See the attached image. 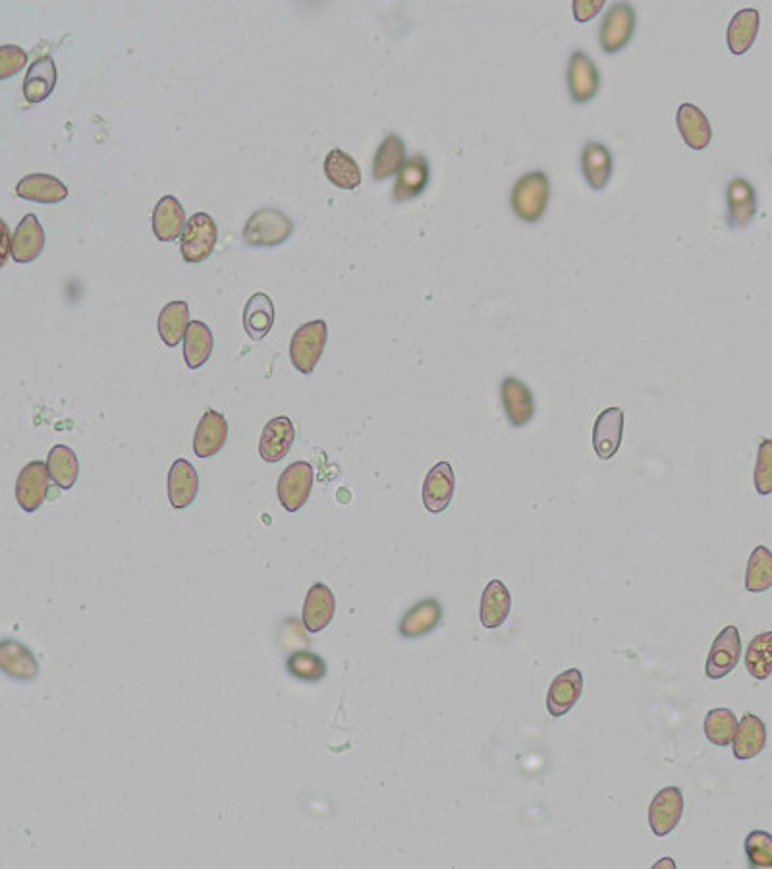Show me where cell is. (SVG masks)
<instances>
[{
  "mask_svg": "<svg viewBox=\"0 0 772 869\" xmlns=\"http://www.w3.org/2000/svg\"><path fill=\"white\" fill-rule=\"evenodd\" d=\"M551 199V182L543 170L525 172L512 188L510 205L514 215L524 223H537L545 215Z\"/></svg>",
  "mask_w": 772,
  "mask_h": 869,
  "instance_id": "cell-1",
  "label": "cell"
},
{
  "mask_svg": "<svg viewBox=\"0 0 772 869\" xmlns=\"http://www.w3.org/2000/svg\"><path fill=\"white\" fill-rule=\"evenodd\" d=\"M294 234L292 219L273 207L255 211L244 226V242L251 248H276Z\"/></svg>",
  "mask_w": 772,
  "mask_h": 869,
  "instance_id": "cell-2",
  "label": "cell"
},
{
  "mask_svg": "<svg viewBox=\"0 0 772 869\" xmlns=\"http://www.w3.org/2000/svg\"><path fill=\"white\" fill-rule=\"evenodd\" d=\"M219 242V226L207 213H195L180 236V252L186 263L199 265L207 261Z\"/></svg>",
  "mask_w": 772,
  "mask_h": 869,
  "instance_id": "cell-3",
  "label": "cell"
},
{
  "mask_svg": "<svg viewBox=\"0 0 772 869\" xmlns=\"http://www.w3.org/2000/svg\"><path fill=\"white\" fill-rule=\"evenodd\" d=\"M329 338V327L325 321H309L302 325L290 342V360L292 365L302 373L311 375L319 364Z\"/></svg>",
  "mask_w": 772,
  "mask_h": 869,
  "instance_id": "cell-4",
  "label": "cell"
},
{
  "mask_svg": "<svg viewBox=\"0 0 772 869\" xmlns=\"http://www.w3.org/2000/svg\"><path fill=\"white\" fill-rule=\"evenodd\" d=\"M315 481V472L309 462H294L290 464L280 477L276 485V495L282 508L290 514L300 512L311 495Z\"/></svg>",
  "mask_w": 772,
  "mask_h": 869,
  "instance_id": "cell-5",
  "label": "cell"
},
{
  "mask_svg": "<svg viewBox=\"0 0 772 869\" xmlns=\"http://www.w3.org/2000/svg\"><path fill=\"white\" fill-rule=\"evenodd\" d=\"M635 10L628 2H616L607 10V16L601 22V47L603 51L612 55L622 51L634 37Z\"/></svg>",
  "mask_w": 772,
  "mask_h": 869,
  "instance_id": "cell-6",
  "label": "cell"
},
{
  "mask_svg": "<svg viewBox=\"0 0 772 869\" xmlns=\"http://www.w3.org/2000/svg\"><path fill=\"white\" fill-rule=\"evenodd\" d=\"M49 466L41 460H33L24 466L16 481V501L28 514L37 512L49 493Z\"/></svg>",
  "mask_w": 772,
  "mask_h": 869,
  "instance_id": "cell-7",
  "label": "cell"
},
{
  "mask_svg": "<svg viewBox=\"0 0 772 869\" xmlns=\"http://www.w3.org/2000/svg\"><path fill=\"white\" fill-rule=\"evenodd\" d=\"M742 657V638L736 626H726L711 645L705 673L711 680H720L732 673Z\"/></svg>",
  "mask_w": 772,
  "mask_h": 869,
  "instance_id": "cell-8",
  "label": "cell"
},
{
  "mask_svg": "<svg viewBox=\"0 0 772 869\" xmlns=\"http://www.w3.org/2000/svg\"><path fill=\"white\" fill-rule=\"evenodd\" d=\"M684 794L678 786H666L659 790L649 806V825L655 837H668L682 821Z\"/></svg>",
  "mask_w": 772,
  "mask_h": 869,
  "instance_id": "cell-9",
  "label": "cell"
},
{
  "mask_svg": "<svg viewBox=\"0 0 772 869\" xmlns=\"http://www.w3.org/2000/svg\"><path fill=\"white\" fill-rule=\"evenodd\" d=\"M568 89L574 103L583 105L597 97L601 87V74L595 62L583 51H574L568 62Z\"/></svg>",
  "mask_w": 772,
  "mask_h": 869,
  "instance_id": "cell-10",
  "label": "cell"
},
{
  "mask_svg": "<svg viewBox=\"0 0 772 869\" xmlns=\"http://www.w3.org/2000/svg\"><path fill=\"white\" fill-rule=\"evenodd\" d=\"M500 400L512 427H524L535 416V398L524 381L506 377L500 385Z\"/></svg>",
  "mask_w": 772,
  "mask_h": 869,
  "instance_id": "cell-11",
  "label": "cell"
},
{
  "mask_svg": "<svg viewBox=\"0 0 772 869\" xmlns=\"http://www.w3.org/2000/svg\"><path fill=\"white\" fill-rule=\"evenodd\" d=\"M456 477L448 462L435 464L423 481V505L431 514L444 512L454 497Z\"/></svg>",
  "mask_w": 772,
  "mask_h": 869,
  "instance_id": "cell-12",
  "label": "cell"
},
{
  "mask_svg": "<svg viewBox=\"0 0 772 869\" xmlns=\"http://www.w3.org/2000/svg\"><path fill=\"white\" fill-rule=\"evenodd\" d=\"M294 439L296 427L292 420L286 416H276L263 427L259 439V456L269 464H276L288 456Z\"/></svg>",
  "mask_w": 772,
  "mask_h": 869,
  "instance_id": "cell-13",
  "label": "cell"
},
{
  "mask_svg": "<svg viewBox=\"0 0 772 869\" xmlns=\"http://www.w3.org/2000/svg\"><path fill=\"white\" fill-rule=\"evenodd\" d=\"M431 180V165L425 155L415 153L412 155L400 172L396 174L392 197L396 203H404L415 197L421 196Z\"/></svg>",
  "mask_w": 772,
  "mask_h": 869,
  "instance_id": "cell-14",
  "label": "cell"
},
{
  "mask_svg": "<svg viewBox=\"0 0 772 869\" xmlns=\"http://www.w3.org/2000/svg\"><path fill=\"white\" fill-rule=\"evenodd\" d=\"M624 435V412L618 406L607 408L599 414L593 427V449L601 460L616 456Z\"/></svg>",
  "mask_w": 772,
  "mask_h": 869,
  "instance_id": "cell-15",
  "label": "cell"
},
{
  "mask_svg": "<svg viewBox=\"0 0 772 869\" xmlns=\"http://www.w3.org/2000/svg\"><path fill=\"white\" fill-rule=\"evenodd\" d=\"M228 441V421L221 412L207 410L197 423L193 437V452L197 458L217 456Z\"/></svg>",
  "mask_w": 772,
  "mask_h": 869,
  "instance_id": "cell-16",
  "label": "cell"
},
{
  "mask_svg": "<svg viewBox=\"0 0 772 869\" xmlns=\"http://www.w3.org/2000/svg\"><path fill=\"white\" fill-rule=\"evenodd\" d=\"M199 493V476L192 464L184 458L174 460L168 472V501L172 508L184 510L193 505Z\"/></svg>",
  "mask_w": 772,
  "mask_h": 869,
  "instance_id": "cell-17",
  "label": "cell"
},
{
  "mask_svg": "<svg viewBox=\"0 0 772 869\" xmlns=\"http://www.w3.org/2000/svg\"><path fill=\"white\" fill-rule=\"evenodd\" d=\"M0 669L18 682H33L39 676V663L31 649L14 640L0 642Z\"/></svg>",
  "mask_w": 772,
  "mask_h": 869,
  "instance_id": "cell-18",
  "label": "cell"
},
{
  "mask_svg": "<svg viewBox=\"0 0 772 869\" xmlns=\"http://www.w3.org/2000/svg\"><path fill=\"white\" fill-rule=\"evenodd\" d=\"M583 692V676L579 669H568L552 680L547 694V709L554 719L570 713Z\"/></svg>",
  "mask_w": 772,
  "mask_h": 869,
  "instance_id": "cell-19",
  "label": "cell"
},
{
  "mask_svg": "<svg viewBox=\"0 0 772 869\" xmlns=\"http://www.w3.org/2000/svg\"><path fill=\"white\" fill-rule=\"evenodd\" d=\"M336 599L329 586L315 584L311 586L304 603V626L309 634L323 632L334 618Z\"/></svg>",
  "mask_w": 772,
  "mask_h": 869,
  "instance_id": "cell-20",
  "label": "cell"
},
{
  "mask_svg": "<svg viewBox=\"0 0 772 869\" xmlns=\"http://www.w3.org/2000/svg\"><path fill=\"white\" fill-rule=\"evenodd\" d=\"M45 250V230L35 215H26L12 234V259L20 265L35 261Z\"/></svg>",
  "mask_w": 772,
  "mask_h": 869,
  "instance_id": "cell-21",
  "label": "cell"
},
{
  "mask_svg": "<svg viewBox=\"0 0 772 869\" xmlns=\"http://www.w3.org/2000/svg\"><path fill=\"white\" fill-rule=\"evenodd\" d=\"M16 196L31 203L56 205L68 197V188L62 180L51 174H29L18 182Z\"/></svg>",
  "mask_w": 772,
  "mask_h": 869,
  "instance_id": "cell-22",
  "label": "cell"
},
{
  "mask_svg": "<svg viewBox=\"0 0 772 869\" xmlns=\"http://www.w3.org/2000/svg\"><path fill=\"white\" fill-rule=\"evenodd\" d=\"M442 620V607L437 599H423L402 617L398 632L402 638L415 640L431 634Z\"/></svg>",
  "mask_w": 772,
  "mask_h": 869,
  "instance_id": "cell-23",
  "label": "cell"
},
{
  "mask_svg": "<svg viewBox=\"0 0 772 869\" xmlns=\"http://www.w3.org/2000/svg\"><path fill=\"white\" fill-rule=\"evenodd\" d=\"M728 223L732 228H745L757 215V194L745 178H734L726 190Z\"/></svg>",
  "mask_w": 772,
  "mask_h": 869,
  "instance_id": "cell-24",
  "label": "cell"
},
{
  "mask_svg": "<svg viewBox=\"0 0 772 869\" xmlns=\"http://www.w3.org/2000/svg\"><path fill=\"white\" fill-rule=\"evenodd\" d=\"M581 172L595 192L605 190L612 176V153L607 145L589 141L581 151Z\"/></svg>",
  "mask_w": 772,
  "mask_h": 869,
  "instance_id": "cell-25",
  "label": "cell"
},
{
  "mask_svg": "<svg viewBox=\"0 0 772 869\" xmlns=\"http://www.w3.org/2000/svg\"><path fill=\"white\" fill-rule=\"evenodd\" d=\"M186 211L174 196L159 199L153 211V232L161 242H174L186 228Z\"/></svg>",
  "mask_w": 772,
  "mask_h": 869,
  "instance_id": "cell-26",
  "label": "cell"
},
{
  "mask_svg": "<svg viewBox=\"0 0 772 869\" xmlns=\"http://www.w3.org/2000/svg\"><path fill=\"white\" fill-rule=\"evenodd\" d=\"M676 124H678V130H680L684 141L695 151L707 149L713 140V128H711L709 118L699 107H695L691 103L680 105L678 114H676Z\"/></svg>",
  "mask_w": 772,
  "mask_h": 869,
  "instance_id": "cell-27",
  "label": "cell"
},
{
  "mask_svg": "<svg viewBox=\"0 0 772 869\" xmlns=\"http://www.w3.org/2000/svg\"><path fill=\"white\" fill-rule=\"evenodd\" d=\"M732 746H734V756L740 761H749L759 756L767 746L765 723L757 715L745 713L742 721L738 723V732Z\"/></svg>",
  "mask_w": 772,
  "mask_h": 869,
  "instance_id": "cell-28",
  "label": "cell"
},
{
  "mask_svg": "<svg viewBox=\"0 0 772 869\" xmlns=\"http://www.w3.org/2000/svg\"><path fill=\"white\" fill-rule=\"evenodd\" d=\"M56 74L55 60L51 55L37 58L31 66H29L26 80H24V95L28 103H43L45 99L51 97V93L55 91Z\"/></svg>",
  "mask_w": 772,
  "mask_h": 869,
  "instance_id": "cell-29",
  "label": "cell"
},
{
  "mask_svg": "<svg viewBox=\"0 0 772 869\" xmlns=\"http://www.w3.org/2000/svg\"><path fill=\"white\" fill-rule=\"evenodd\" d=\"M275 327V304L265 292H255L244 309V329L251 340H263Z\"/></svg>",
  "mask_w": 772,
  "mask_h": 869,
  "instance_id": "cell-30",
  "label": "cell"
},
{
  "mask_svg": "<svg viewBox=\"0 0 772 869\" xmlns=\"http://www.w3.org/2000/svg\"><path fill=\"white\" fill-rule=\"evenodd\" d=\"M759 26H761V16H759V12L755 8L740 10L732 18V22L728 26V33H726V41H728L730 53L736 55V57L745 55L753 47V43L757 39Z\"/></svg>",
  "mask_w": 772,
  "mask_h": 869,
  "instance_id": "cell-31",
  "label": "cell"
},
{
  "mask_svg": "<svg viewBox=\"0 0 772 869\" xmlns=\"http://www.w3.org/2000/svg\"><path fill=\"white\" fill-rule=\"evenodd\" d=\"M512 609V595L500 580L489 582L481 597V624L495 630L506 622Z\"/></svg>",
  "mask_w": 772,
  "mask_h": 869,
  "instance_id": "cell-32",
  "label": "cell"
},
{
  "mask_svg": "<svg viewBox=\"0 0 772 869\" xmlns=\"http://www.w3.org/2000/svg\"><path fill=\"white\" fill-rule=\"evenodd\" d=\"M323 170L329 182L340 190H356L361 184V169L358 161L342 149L329 151V155L325 157Z\"/></svg>",
  "mask_w": 772,
  "mask_h": 869,
  "instance_id": "cell-33",
  "label": "cell"
},
{
  "mask_svg": "<svg viewBox=\"0 0 772 869\" xmlns=\"http://www.w3.org/2000/svg\"><path fill=\"white\" fill-rule=\"evenodd\" d=\"M190 323H192L190 321V306L186 302L178 300V302L166 304L159 315L157 327H159V335L163 338L166 346L174 348L186 338Z\"/></svg>",
  "mask_w": 772,
  "mask_h": 869,
  "instance_id": "cell-34",
  "label": "cell"
},
{
  "mask_svg": "<svg viewBox=\"0 0 772 869\" xmlns=\"http://www.w3.org/2000/svg\"><path fill=\"white\" fill-rule=\"evenodd\" d=\"M215 348V338L207 323L192 321L184 338V360L190 369H199L209 362Z\"/></svg>",
  "mask_w": 772,
  "mask_h": 869,
  "instance_id": "cell-35",
  "label": "cell"
},
{
  "mask_svg": "<svg viewBox=\"0 0 772 869\" xmlns=\"http://www.w3.org/2000/svg\"><path fill=\"white\" fill-rule=\"evenodd\" d=\"M406 143L396 136V134H388L385 140L381 141L377 153H375V161H373V178L375 180H386L392 174H398L400 169L406 163Z\"/></svg>",
  "mask_w": 772,
  "mask_h": 869,
  "instance_id": "cell-36",
  "label": "cell"
},
{
  "mask_svg": "<svg viewBox=\"0 0 772 869\" xmlns=\"http://www.w3.org/2000/svg\"><path fill=\"white\" fill-rule=\"evenodd\" d=\"M49 474L60 489H72L80 477V460L78 454L66 445H56L47 458Z\"/></svg>",
  "mask_w": 772,
  "mask_h": 869,
  "instance_id": "cell-37",
  "label": "cell"
},
{
  "mask_svg": "<svg viewBox=\"0 0 772 869\" xmlns=\"http://www.w3.org/2000/svg\"><path fill=\"white\" fill-rule=\"evenodd\" d=\"M772 588V553L759 545L753 549L747 570H745V589L751 593H765Z\"/></svg>",
  "mask_w": 772,
  "mask_h": 869,
  "instance_id": "cell-38",
  "label": "cell"
},
{
  "mask_svg": "<svg viewBox=\"0 0 772 869\" xmlns=\"http://www.w3.org/2000/svg\"><path fill=\"white\" fill-rule=\"evenodd\" d=\"M745 669L757 680H767L772 674V632L755 636L745 651Z\"/></svg>",
  "mask_w": 772,
  "mask_h": 869,
  "instance_id": "cell-39",
  "label": "cell"
},
{
  "mask_svg": "<svg viewBox=\"0 0 772 869\" xmlns=\"http://www.w3.org/2000/svg\"><path fill=\"white\" fill-rule=\"evenodd\" d=\"M738 732V719L730 709H711L705 717V736L715 746H730Z\"/></svg>",
  "mask_w": 772,
  "mask_h": 869,
  "instance_id": "cell-40",
  "label": "cell"
},
{
  "mask_svg": "<svg viewBox=\"0 0 772 869\" xmlns=\"http://www.w3.org/2000/svg\"><path fill=\"white\" fill-rule=\"evenodd\" d=\"M286 671L302 682H321L327 676V663L311 651H296L286 661Z\"/></svg>",
  "mask_w": 772,
  "mask_h": 869,
  "instance_id": "cell-41",
  "label": "cell"
},
{
  "mask_svg": "<svg viewBox=\"0 0 772 869\" xmlns=\"http://www.w3.org/2000/svg\"><path fill=\"white\" fill-rule=\"evenodd\" d=\"M745 856L751 868H772L771 833L751 831L745 837Z\"/></svg>",
  "mask_w": 772,
  "mask_h": 869,
  "instance_id": "cell-42",
  "label": "cell"
},
{
  "mask_svg": "<svg viewBox=\"0 0 772 869\" xmlns=\"http://www.w3.org/2000/svg\"><path fill=\"white\" fill-rule=\"evenodd\" d=\"M755 489L761 497L772 495V439H763L755 464Z\"/></svg>",
  "mask_w": 772,
  "mask_h": 869,
  "instance_id": "cell-43",
  "label": "cell"
},
{
  "mask_svg": "<svg viewBox=\"0 0 772 869\" xmlns=\"http://www.w3.org/2000/svg\"><path fill=\"white\" fill-rule=\"evenodd\" d=\"M28 64V53L16 45L0 47V80H8Z\"/></svg>",
  "mask_w": 772,
  "mask_h": 869,
  "instance_id": "cell-44",
  "label": "cell"
},
{
  "mask_svg": "<svg viewBox=\"0 0 772 869\" xmlns=\"http://www.w3.org/2000/svg\"><path fill=\"white\" fill-rule=\"evenodd\" d=\"M605 6V0H576L574 2V16L578 22L593 20Z\"/></svg>",
  "mask_w": 772,
  "mask_h": 869,
  "instance_id": "cell-45",
  "label": "cell"
},
{
  "mask_svg": "<svg viewBox=\"0 0 772 869\" xmlns=\"http://www.w3.org/2000/svg\"><path fill=\"white\" fill-rule=\"evenodd\" d=\"M2 228H4V236H2V263H6L8 255H12V236L8 232V225L6 223L2 225Z\"/></svg>",
  "mask_w": 772,
  "mask_h": 869,
  "instance_id": "cell-46",
  "label": "cell"
},
{
  "mask_svg": "<svg viewBox=\"0 0 772 869\" xmlns=\"http://www.w3.org/2000/svg\"><path fill=\"white\" fill-rule=\"evenodd\" d=\"M662 866H668V868H676V866H674V862H672V860H662V862H659V864H657V866H655V868H662Z\"/></svg>",
  "mask_w": 772,
  "mask_h": 869,
  "instance_id": "cell-47",
  "label": "cell"
}]
</instances>
